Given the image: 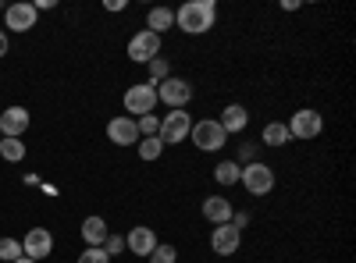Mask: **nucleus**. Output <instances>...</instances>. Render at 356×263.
Here are the masks:
<instances>
[{
	"label": "nucleus",
	"instance_id": "f257e3e1",
	"mask_svg": "<svg viewBox=\"0 0 356 263\" xmlns=\"http://www.w3.org/2000/svg\"><path fill=\"white\" fill-rule=\"evenodd\" d=\"M214 22H218V4H214V0H189V4H182L175 11V25L182 28L186 36L211 33Z\"/></svg>",
	"mask_w": 356,
	"mask_h": 263
},
{
	"label": "nucleus",
	"instance_id": "f03ea898",
	"mask_svg": "<svg viewBox=\"0 0 356 263\" xmlns=\"http://www.w3.org/2000/svg\"><path fill=\"white\" fill-rule=\"evenodd\" d=\"M157 107V82H136L125 90V114L132 118V114H139V118H146V114H154Z\"/></svg>",
	"mask_w": 356,
	"mask_h": 263
},
{
	"label": "nucleus",
	"instance_id": "7ed1b4c3",
	"mask_svg": "<svg viewBox=\"0 0 356 263\" xmlns=\"http://www.w3.org/2000/svg\"><path fill=\"white\" fill-rule=\"evenodd\" d=\"M193 100V82L168 75L164 82H157V103L171 107V110H186V103Z\"/></svg>",
	"mask_w": 356,
	"mask_h": 263
},
{
	"label": "nucleus",
	"instance_id": "20e7f679",
	"mask_svg": "<svg viewBox=\"0 0 356 263\" xmlns=\"http://www.w3.org/2000/svg\"><path fill=\"white\" fill-rule=\"evenodd\" d=\"M239 185H243L250 196H267V192H275V171L267 167L264 160H253V164L243 167Z\"/></svg>",
	"mask_w": 356,
	"mask_h": 263
},
{
	"label": "nucleus",
	"instance_id": "39448f33",
	"mask_svg": "<svg viewBox=\"0 0 356 263\" xmlns=\"http://www.w3.org/2000/svg\"><path fill=\"white\" fill-rule=\"evenodd\" d=\"M289 135L292 139H300V142H310V139H317L321 132H324V118L314 110V107H303V110H296L292 118H289Z\"/></svg>",
	"mask_w": 356,
	"mask_h": 263
},
{
	"label": "nucleus",
	"instance_id": "423d86ee",
	"mask_svg": "<svg viewBox=\"0 0 356 263\" xmlns=\"http://www.w3.org/2000/svg\"><path fill=\"white\" fill-rule=\"evenodd\" d=\"M193 132V118H189V110H171L161 118V128H157V139L164 146H175V142H186Z\"/></svg>",
	"mask_w": 356,
	"mask_h": 263
},
{
	"label": "nucleus",
	"instance_id": "0eeeda50",
	"mask_svg": "<svg viewBox=\"0 0 356 263\" xmlns=\"http://www.w3.org/2000/svg\"><path fill=\"white\" fill-rule=\"evenodd\" d=\"M189 139L196 142V150H203V153H218L221 146L228 142L225 128H221L214 118H203V121H196V125H193V132H189Z\"/></svg>",
	"mask_w": 356,
	"mask_h": 263
},
{
	"label": "nucleus",
	"instance_id": "6e6552de",
	"mask_svg": "<svg viewBox=\"0 0 356 263\" xmlns=\"http://www.w3.org/2000/svg\"><path fill=\"white\" fill-rule=\"evenodd\" d=\"M154 57H161V36H154L150 28H143L129 40V61L136 65H150Z\"/></svg>",
	"mask_w": 356,
	"mask_h": 263
},
{
	"label": "nucleus",
	"instance_id": "1a4fd4ad",
	"mask_svg": "<svg viewBox=\"0 0 356 263\" xmlns=\"http://www.w3.org/2000/svg\"><path fill=\"white\" fill-rule=\"evenodd\" d=\"M54 253V235L47 228H29L25 231V239H22V256H29V260H47Z\"/></svg>",
	"mask_w": 356,
	"mask_h": 263
},
{
	"label": "nucleus",
	"instance_id": "9d476101",
	"mask_svg": "<svg viewBox=\"0 0 356 263\" xmlns=\"http://www.w3.org/2000/svg\"><path fill=\"white\" fill-rule=\"evenodd\" d=\"M36 18H40V11L33 4H25V0L4 8V28H11V33H29V28H36Z\"/></svg>",
	"mask_w": 356,
	"mask_h": 263
},
{
	"label": "nucleus",
	"instance_id": "9b49d317",
	"mask_svg": "<svg viewBox=\"0 0 356 263\" xmlns=\"http://www.w3.org/2000/svg\"><path fill=\"white\" fill-rule=\"evenodd\" d=\"M107 139L114 146H139V128H136V118L129 114H118V118L107 121Z\"/></svg>",
	"mask_w": 356,
	"mask_h": 263
},
{
	"label": "nucleus",
	"instance_id": "f8f14e48",
	"mask_svg": "<svg viewBox=\"0 0 356 263\" xmlns=\"http://www.w3.org/2000/svg\"><path fill=\"white\" fill-rule=\"evenodd\" d=\"M239 246H243V231H235L232 224H218L211 231V249L218 256H235V253H239Z\"/></svg>",
	"mask_w": 356,
	"mask_h": 263
},
{
	"label": "nucleus",
	"instance_id": "ddd939ff",
	"mask_svg": "<svg viewBox=\"0 0 356 263\" xmlns=\"http://www.w3.org/2000/svg\"><path fill=\"white\" fill-rule=\"evenodd\" d=\"M125 249H132L136 256H150L157 249V231L146 228V224H136L129 235H125Z\"/></svg>",
	"mask_w": 356,
	"mask_h": 263
},
{
	"label": "nucleus",
	"instance_id": "4468645a",
	"mask_svg": "<svg viewBox=\"0 0 356 263\" xmlns=\"http://www.w3.org/2000/svg\"><path fill=\"white\" fill-rule=\"evenodd\" d=\"M29 128V110L25 107H8L0 114V135L4 139H22Z\"/></svg>",
	"mask_w": 356,
	"mask_h": 263
},
{
	"label": "nucleus",
	"instance_id": "2eb2a0df",
	"mask_svg": "<svg viewBox=\"0 0 356 263\" xmlns=\"http://www.w3.org/2000/svg\"><path fill=\"white\" fill-rule=\"evenodd\" d=\"M218 125L225 128V135H239V132H246V128H250V110H246L243 103H228V107L221 110Z\"/></svg>",
	"mask_w": 356,
	"mask_h": 263
},
{
	"label": "nucleus",
	"instance_id": "dca6fc26",
	"mask_svg": "<svg viewBox=\"0 0 356 263\" xmlns=\"http://www.w3.org/2000/svg\"><path fill=\"white\" fill-rule=\"evenodd\" d=\"M232 214H235L232 199H225V196H207V199H203V217L211 221L214 228H218V224H228Z\"/></svg>",
	"mask_w": 356,
	"mask_h": 263
},
{
	"label": "nucleus",
	"instance_id": "f3484780",
	"mask_svg": "<svg viewBox=\"0 0 356 263\" xmlns=\"http://www.w3.org/2000/svg\"><path fill=\"white\" fill-rule=\"evenodd\" d=\"M111 235V228H107V221L104 217H86L82 221V239H86V246H104V239Z\"/></svg>",
	"mask_w": 356,
	"mask_h": 263
},
{
	"label": "nucleus",
	"instance_id": "a211bd4d",
	"mask_svg": "<svg viewBox=\"0 0 356 263\" xmlns=\"http://www.w3.org/2000/svg\"><path fill=\"white\" fill-rule=\"evenodd\" d=\"M171 25H175V11L171 8H150V15H146V28H150L154 36H164Z\"/></svg>",
	"mask_w": 356,
	"mask_h": 263
},
{
	"label": "nucleus",
	"instance_id": "6ab92c4d",
	"mask_svg": "<svg viewBox=\"0 0 356 263\" xmlns=\"http://www.w3.org/2000/svg\"><path fill=\"white\" fill-rule=\"evenodd\" d=\"M260 142H264V146H275V150H278V146H289V142H292V135H289L285 121H267L264 132H260Z\"/></svg>",
	"mask_w": 356,
	"mask_h": 263
},
{
	"label": "nucleus",
	"instance_id": "aec40b11",
	"mask_svg": "<svg viewBox=\"0 0 356 263\" xmlns=\"http://www.w3.org/2000/svg\"><path fill=\"white\" fill-rule=\"evenodd\" d=\"M239 174H243V167L235 164V160H221V164L214 167V182H218L221 189H228V185H239Z\"/></svg>",
	"mask_w": 356,
	"mask_h": 263
},
{
	"label": "nucleus",
	"instance_id": "412c9836",
	"mask_svg": "<svg viewBox=\"0 0 356 263\" xmlns=\"http://www.w3.org/2000/svg\"><path fill=\"white\" fill-rule=\"evenodd\" d=\"M0 157L8 164H22L25 160V142L22 139H0Z\"/></svg>",
	"mask_w": 356,
	"mask_h": 263
},
{
	"label": "nucleus",
	"instance_id": "4be33fe9",
	"mask_svg": "<svg viewBox=\"0 0 356 263\" xmlns=\"http://www.w3.org/2000/svg\"><path fill=\"white\" fill-rule=\"evenodd\" d=\"M136 150H139V160H146V164H154L161 153H164V142L154 135V139H139V146H136Z\"/></svg>",
	"mask_w": 356,
	"mask_h": 263
},
{
	"label": "nucleus",
	"instance_id": "5701e85b",
	"mask_svg": "<svg viewBox=\"0 0 356 263\" xmlns=\"http://www.w3.org/2000/svg\"><path fill=\"white\" fill-rule=\"evenodd\" d=\"M150 263H178V249L171 246V242H157V249L146 256Z\"/></svg>",
	"mask_w": 356,
	"mask_h": 263
},
{
	"label": "nucleus",
	"instance_id": "b1692460",
	"mask_svg": "<svg viewBox=\"0 0 356 263\" xmlns=\"http://www.w3.org/2000/svg\"><path fill=\"white\" fill-rule=\"evenodd\" d=\"M136 128H139V139H154V135H157V128H161V118H157V114L136 118Z\"/></svg>",
	"mask_w": 356,
	"mask_h": 263
},
{
	"label": "nucleus",
	"instance_id": "393cba45",
	"mask_svg": "<svg viewBox=\"0 0 356 263\" xmlns=\"http://www.w3.org/2000/svg\"><path fill=\"white\" fill-rule=\"evenodd\" d=\"M146 68H150V82H164V78L171 75V65H168V57H154V61L146 65Z\"/></svg>",
	"mask_w": 356,
	"mask_h": 263
},
{
	"label": "nucleus",
	"instance_id": "a878e982",
	"mask_svg": "<svg viewBox=\"0 0 356 263\" xmlns=\"http://www.w3.org/2000/svg\"><path fill=\"white\" fill-rule=\"evenodd\" d=\"M18 256H22V242H18V239H0V260L15 263Z\"/></svg>",
	"mask_w": 356,
	"mask_h": 263
},
{
	"label": "nucleus",
	"instance_id": "bb28decb",
	"mask_svg": "<svg viewBox=\"0 0 356 263\" xmlns=\"http://www.w3.org/2000/svg\"><path fill=\"white\" fill-rule=\"evenodd\" d=\"M107 256H122L125 253V235H114V231H111V235L104 239V246H100Z\"/></svg>",
	"mask_w": 356,
	"mask_h": 263
},
{
	"label": "nucleus",
	"instance_id": "cd10ccee",
	"mask_svg": "<svg viewBox=\"0 0 356 263\" xmlns=\"http://www.w3.org/2000/svg\"><path fill=\"white\" fill-rule=\"evenodd\" d=\"M79 263H111V256H107L100 246H86L82 256H79Z\"/></svg>",
	"mask_w": 356,
	"mask_h": 263
},
{
	"label": "nucleus",
	"instance_id": "c85d7f7f",
	"mask_svg": "<svg viewBox=\"0 0 356 263\" xmlns=\"http://www.w3.org/2000/svg\"><path fill=\"white\" fill-rule=\"evenodd\" d=\"M257 153H260V142H243V146H239V160H235V164L246 167V164L257 160Z\"/></svg>",
	"mask_w": 356,
	"mask_h": 263
},
{
	"label": "nucleus",
	"instance_id": "c756f323",
	"mask_svg": "<svg viewBox=\"0 0 356 263\" xmlns=\"http://www.w3.org/2000/svg\"><path fill=\"white\" fill-rule=\"evenodd\" d=\"M228 224H232L235 231H243V228H250V210H235Z\"/></svg>",
	"mask_w": 356,
	"mask_h": 263
},
{
	"label": "nucleus",
	"instance_id": "7c9ffc66",
	"mask_svg": "<svg viewBox=\"0 0 356 263\" xmlns=\"http://www.w3.org/2000/svg\"><path fill=\"white\" fill-rule=\"evenodd\" d=\"M104 8H107V11H125V0H107Z\"/></svg>",
	"mask_w": 356,
	"mask_h": 263
},
{
	"label": "nucleus",
	"instance_id": "2f4dec72",
	"mask_svg": "<svg viewBox=\"0 0 356 263\" xmlns=\"http://www.w3.org/2000/svg\"><path fill=\"white\" fill-rule=\"evenodd\" d=\"M8 46H11V43H8V33H4V28H0V57L8 53Z\"/></svg>",
	"mask_w": 356,
	"mask_h": 263
},
{
	"label": "nucleus",
	"instance_id": "473e14b6",
	"mask_svg": "<svg viewBox=\"0 0 356 263\" xmlns=\"http://www.w3.org/2000/svg\"><path fill=\"white\" fill-rule=\"evenodd\" d=\"M15 263H36V260H29V256H18V260H15Z\"/></svg>",
	"mask_w": 356,
	"mask_h": 263
}]
</instances>
